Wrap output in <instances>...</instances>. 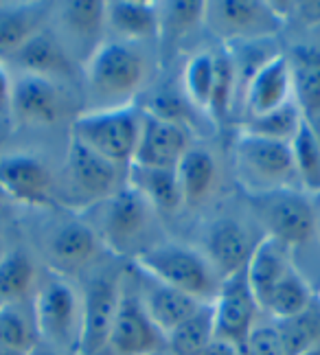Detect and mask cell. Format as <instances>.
Here are the masks:
<instances>
[{
	"instance_id": "cb8c5ba5",
	"label": "cell",
	"mask_w": 320,
	"mask_h": 355,
	"mask_svg": "<svg viewBox=\"0 0 320 355\" xmlns=\"http://www.w3.org/2000/svg\"><path fill=\"white\" fill-rule=\"evenodd\" d=\"M128 184L141 193L151 209L162 213H174L185 204L180 191L176 169H156V167H130Z\"/></svg>"
},
{
	"instance_id": "60d3db41",
	"label": "cell",
	"mask_w": 320,
	"mask_h": 355,
	"mask_svg": "<svg viewBox=\"0 0 320 355\" xmlns=\"http://www.w3.org/2000/svg\"><path fill=\"white\" fill-rule=\"evenodd\" d=\"M202 355H242V349L226 343V340H221V338H215L213 343L202 351Z\"/></svg>"
},
{
	"instance_id": "74e56055",
	"label": "cell",
	"mask_w": 320,
	"mask_h": 355,
	"mask_svg": "<svg viewBox=\"0 0 320 355\" xmlns=\"http://www.w3.org/2000/svg\"><path fill=\"white\" fill-rule=\"evenodd\" d=\"M242 355H285L276 322H257L246 338Z\"/></svg>"
},
{
	"instance_id": "4dcf8cb0",
	"label": "cell",
	"mask_w": 320,
	"mask_h": 355,
	"mask_svg": "<svg viewBox=\"0 0 320 355\" xmlns=\"http://www.w3.org/2000/svg\"><path fill=\"white\" fill-rule=\"evenodd\" d=\"M292 158H294L296 178L303 191L308 193H320V143L312 132L310 123L303 121L296 136L289 143Z\"/></svg>"
},
{
	"instance_id": "d6986e66",
	"label": "cell",
	"mask_w": 320,
	"mask_h": 355,
	"mask_svg": "<svg viewBox=\"0 0 320 355\" xmlns=\"http://www.w3.org/2000/svg\"><path fill=\"white\" fill-rule=\"evenodd\" d=\"M255 245L250 243V235L246 228L235 220H219L206 239V259L211 261L219 279H224L233 272H239L248 266V259L253 254Z\"/></svg>"
},
{
	"instance_id": "7402d4cb",
	"label": "cell",
	"mask_w": 320,
	"mask_h": 355,
	"mask_svg": "<svg viewBox=\"0 0 320 355\" xmlns=\"http://www.w3.org/2000/svg\"><path fill=\"white\" fill-rule=\"evenodd\" d=\"M285 250L287 248L283 243L266 237L255 245L253 254L248 259V266H246L248 283L261 309L266 307L274 288L281 283V279L285 277V272L292 266L287 261Z\"/></svg>"
},
{
	"instance_id": "d6a6232c",
	"label": "cell",
	"mask_w": 320,
	"mask_h": 355,
	"mask_svg": "<svg viewBox=\"0 0 320 355\" xmlns=\"http://www.w3.org/2000/svg\"><path fill=\"white\" fill-rule=\"evenodd\" d=\"M40 343L33 311L31 316L20 309V305H0V349L29 355Z\"/></svg>"
},
{
	"instance_id": "bcb514c9",
	"label": "cell",
	"mask_w": 320,
	"mask_h": 355,
	"mask_svg": "<svg viewBox=\"0 0 320 355\" xmlns=\"http://www.w3.org/2000/svg\"><path fill=\"white\" fill-rule=\"evenodd\" d=\"M0 355H24V353H16V351H7V349H0Z\"/></svg>"
},
{
	"instance_id": "9c48e42d",
	"label": "cell",
	"mask_w": 320,
	"mask_h": 355,
	"mask_svg": "<svg viewBox=\"0 0 320 355\" xmlns=\"http://www.w3.org/2000/svg\"><path fill=\"white\" fill-rule=\"evenodd\" d=\"M119 167L110 160L94 154L71 136L64 162V184L73 202H103L117 193Z\"/></svg>"
},
{
	"instance_id": "4fadbf2b",
	"label": "cell",
	"mask_w": 320,
	"mask_h": 355,
	"mask_svg": "<svg viewBox=\"0 0 320 355\" xmlns=\"http://www.w3.org/2000/svg\"><path fill=\"white\" fill-rule=\"evenodd\" d=\"M0 193L26 207H47L53 200L51 171L31 154L0 156Z\"/></svg>"
},
{
	"instance_id": "484cf974",
	"label": "cell",
	"mask_w": 320,
	"mask_h": 355,
	"mask_svg": "<svg viewBox=\"0 0 320 355\" xmlns=\"http://www.w3.org/2000/svg\"><path fill=\"white\" fill-rule=\"evenodd\" d=\"M37 283V268L29 252L7 250L0 259V305H20Z\"/></svg>"
},
{
	"instance_id": "8d00e7d4",
	"label": "cell",
	"mask_w": 320,
	"mask_h": 355,
	"mask_svg": "<svg viewBox=\"0 0 320 355\" xmlns=\"http://www.w3.org/2000/svg\"><path fill=\"white\" fill-rule=\"evenodd\" d=\"M160 35H183L196 24L204 20V3H193V0H180V3H160Z\"/></svg>"
},
{
	"instance_id": "f546056e",
	"label": "cell",
	"mask_w": 320,
	"mask_h": 355,
	"mask_svg": "<svg viewBox=\"0 0 320 355\" xmlns=\"http://www.w3.org/2000/svg\"><path fill=\"white\" fill-rule=\"evenodd\" d=\"M303 112L296 105L294 99H289L281 107H276L272 112H266L261 116H253L244 123V132L261 136V139L270 141H281V143H292V139L296 136L298 128L303 125Z\"/></svg>"
},
{
	"instance_id": "3957f363",
	"label": "cell",
	"mask_w": 320,
	"mask_h": 355,
	"mask_svg": "<svg viewBox=\"0 0 320 355\" xmlns=\"http://www.w3.org/2000/svg\"><path fill=\"white\" fill-rule=\"evenodd\" d=\"M33 322L40 343L66 355H79L81 294L64 277H49L33 296Z\"/></svg>"
},
{
	"instance_id": "30bf717a",
	"label": "cell",
	"mask_w": 320,
	"mask_h": 355,
	"mask_svg": "<svg viewBox=\"0 0 320 355\" xmlns=\"http://www.w3.org/2000/svg\"><path fill=\"white\" fill-rule=\"evenodd\" d=\"M215 309V338L226 340L235 347H244L248 334L257 324L259 303L250 290L246 268L224 277L213 300Z\"/></svg>"
},
{
	"instance_id": "603a6c76",
	"label": "cell",
	"mask_w": 320,
	"mask_h": 355,
	"mask_svg": "<svg viewBox=\"0 0 320 355\" xmlns=\"http://www.w3.org/2000/svg\"><path fill=\"white\" fill-rule=\"evenodd\" d=\"M13 62L18 68V73H29V75H40L60 81L64 75H68V58L64 46L55 40L53 35L40 31L35 33L29 42L22 49H18L13 55L7 60Z\"/></svg>"
},
{
	"instance_id": "7bdbcfd3",
	"label": "cell",
	"mask_w": 320,
	"mask_h": 355,
	"mask_svg": "<svg viewBox=\"0 0 320 355\" xmlns=\"http://www.w3.org/2000/svg\"><path fill=\"white\" fill-rule=\"evenodd\" d=\"M308 123H310L312 132L316 134V139H318V143H320V116H318V119H312V121H308Z\"/></svg>"
},
{
	"instance_id": "ba28073f",
	"label": "cell",
	"mask_w": 320,
	"mask_h": 355,
	"mask_svg": "<svg viewBox=\"0 0 320 355\" xmlns=\"http://www.w3.org/2000/svg\"><path fill=\"white\" fill-rule=\"evenodd\" d=\"M165 347V334L147 316L138 290L121 285L119 307L103 355H151Z\"/></svg>"
},
{
	"instance_id": "6da1fadb",
	"label": "cell",
	"mask_w": 320,
	"mask_h": 355,
	"mask_svg": "<svg viewBox=\"0 0 320 355\" xmlns=\"http://www.w3.org/2000/svg\"><path fill=\"white\" fill-rule=\"evenodd\" d=\"M134 268L169 288L193 296L200 303H213L219 290V275L211 261L185 245H154L134 257Z\"/></svg>"
},
{
	"instance_id": "b9f144b4",
	"label": "cell",
	"mask_w": 320,
	"mask_h": 355,
	"mask_svg": "<svg viewBox=\"0 0 320 355\" xmlns=\"http://www.w3.org/2000/svg\"><path fill=\"white\" fill-rule=\"evenodd\" d=\"M29 355H66V353H62V351H58V349H53V347H49V345H44V343H37V345L29 351Z\"/></svg>"
},
{
	"instance_id": "ab89813d",
	"label": "cell",
	"mask_w": 320,
	"mask_h": 355,
	"mask_svg": "<svg viewBox=\"0 0 320 355\" xmlns=\"http://www.w3.org/2000/svg\"><path fill=\"white\" fill-rule=\"evenodd\" d=\"M11 84H13V77L9 75L5 62H0V110H9Z\"/></svg>"
},
{
	"instance_id": "8fae6325",
	"label": "cell",
	"mask_w": 320,
	"mask_h": 355,
	"mask_svg": "<svg viewBox=\"0 0 320 355\" xmlns=\"http://www.w3.org/2000/svg\"><path fill=\"white\" fill-rule=\"evenodd\" d=\"M121 277H94L81 294L79 355H103L121 298Z\"/></svg>"
},
{
	"instance_id": "7dc6e473",
	"label": "cell",
	"mask_w": 320,
	"mask_h": 355,
	"mask_svg": "<svg viewBox=\"0 0 320 355\" xmlns=\"http://www.w3.org/2000/svg\"><path fill=\"white\" fill-rule=\"evenodd\" d=\"M3 254H5V252H3V250H0V259H3Z\"/></svg>"
},
{
	"instance_id": "d590c367",
	"label": "cell",
	"mask_w": 320,
	"mask_h": 355,
	"mask_svg": "<svg viewBox=\"0 0 320 355\" xmlns=\"http://www.w3.org/2000/svg\"><path fill=\"white\" fill-rule=\"evenodd\" d=\"M235 86H237V71H235L233 55H228V53H217L211 99H208V107H206V114L213 121L221 123L228 119V112L233 107V97H235Z\"/></svg>"
},
{
	"instance_id": "83f0119b",
	"label": "cell",
	"mask_w": 320,
	"mask_h": 355,
	"mask_svg": "<svg viewBox=\"0 0 320 355\" xmlns=\"http://www.w3.org/2000/svg\"><path fill=\"white\" fill-rule=\"evenodd\" d=\"M215 340V309L213 303H204L178 324L171 334H167L165 343L174 355H202V351Z\"/></svg>"
},
{
	"instance_id": "f6af8a7d",
	"label": "cell",
	"mask_w": 320,
	"mask_h": 355,
	"mask_svg": "<svg viewBox=\"0 0 320 355\" xmlns=\"http://www.w3.org/2000/svg\"><path fill=\"white\" fill-rule=\"evenodd\" d=\"M151 355H174V353H171L169 349L165 347V349H160V351H156V353H151Z\"/></svg>"
},
{
	"instance_id": "836d02e7",
	"label": "cell",
	"mask_w": 320,
	"mask_h": 355,
	"mask_svg": "<svg viewBox=\"0 0 320 355\" xmlns=\"http://www.w3.org/2000/svg\"><path fill=\"white\" fill-rule=\"evenodd\" d=\"M285 355H303L320 345V309L312 303L310 309L287 320H276Z\"/></svg>"
},
{
	"instance_id": "52a82bcc",
	"label": "cell",
	"mask_w": 320,
	"mask_h": 355,
	"mask_svg": "<svg viewBox=\"0 0 320 355\" xmlns=\"http://www.w3.org/2000/svg\"><path fill=\"white\" fill-rule=\"evenodd\" d=\"M268 237L289 245L308 243L316 233V211L310 198L296 189H281L253 198Z\"/></svg>"
},
{
	"instance_id": "d4e9b609",
	"label": "cell",
	"mask_w": 320,
	"mask_h": 355,
	"mask_svg": "<svg viewBox=\"0 0 320 355\" xmlns=\"http://www.w3.org/2000/svg\"><path fill=\"white\" fill-rule=\"evenodd\" d=\"M42 18H44L42 5H0V62H7L35 33H40Z\"/></svg>"
},
{
	"instance_id": "4316f807",
	"label": "cell",
	"mask_w": 320,
	"mask_h": 355,
	"mask_svg": "<svg viewBox=\"0 0 320 355\" xmlns=\"http://www.w3.org/2000/svg\"><path fill=\"white\" fill-rule=\"evenodd\" d=\"M176 173L185 204H196L211 193L217 178V162L206 149L189 147L187 154L180 158Z\"/></svg>"
},
{
	"instance_id": "ffe728a7",
	"label": "cell",
	"mask_w": 320,
	"mask_h": 355,
	"mask_svg": "<svg viewBox=\"0 0 320 355\" xmlns=\"http://www.w3.org/2000/svg\"><path fill=\"white\" fill-rule=\"evenodd\" d=\"M106 29L123 42L160 37L158 5L143 0H110L106 3Z\"/></svg>"
},
{
	"instance_id": "9a60e30c",
	"label": "cell",
	"mask_w": 320,
	"mask_h": 355,
	"mask_svg": "<svg viewBox=\"0 0 320 355\" xmlns=\"http://www.w3.org/2000/svg\"><path fill=\"white\" fill-rule=\"evenodd\" d=\"M103 204V239L115 250H125L145 233L149 224L151 207L136 189L125 184Z\"/></svg>"
},
{
	"instance_id": "e0dca14e",
	"label": "cell",
	"mask_w": 320,
	"mask_h": 355,
	"mask_svg": "<svg viewBox=\"0 0 320 355\" xmlns=\"http://www.w3.org/2000/svg\"><path fill=\"white\" fill-rule=\"evenodd\" d=\"M292 99V77L287 55L274 53L246 81V110L248 119L272 112Z\"/></svg>"
},
{
	"instance_id": "5bb4252c",
	"label": "cell",
	"mask_w": 320,
	"mask_h": 355,
	"mask_svg": "<svg viewBox=\"0 0 320 355\" xmlns=\"http://www.w3.org/2000/svg\"><path fill=\"white\" fill-rule=\"evenodd\" d=\"M189 147H191L189 132L185 125H178L174 121L160 119V116L145 110L141 139H138L132 165L134 167L176 169L180 158L187 154Z\"/></svg>"
},
{
	"instance_id": "1f68e13d",
	"label": "cell",
	"mask_w": 320,
	"mask_h": 355,
	"mask_svg": "<svg viewBox=\"0 0 320 355\" xmlns=\"http://www.w3.org/2000/svg\"><path fill=\"white\" fill-rule=\"evenodd\" d=\"M62 26L71 40L90 42L106 29V3L101 0H75L62 11Z\"/></svg>"
},
{
	"instance_id": "ee69618b",
	"label": "cell",
	"mask_w": 320,
	"mask_h": 355,
	"mask_svg": "<svg viewBox=\"0 0 320 355\" xmlns=\"http://www.w3.org/2000/svg\"><path fill=\"white\" fill-rule=\"evenodd\" d=\"M303 355H320V345H318V347H314V349H310L308 353H303Z\"/></svg>"
},
{
	"instance_id": "ac0fdd59",
	"label": "cell",
	"mask_w": 320,
	"mask_h": 355,
	"mask_svg": "<svg viewBox=\"0 0 320 355\" xmlns=\"http://www.w3.org/2000/svg\"><path fill=\"white\" fill-rule=\"evenodd\" d=\"M99 237L90 224L79 220H68L53 230L47 241V252L53 268L60 272H71L88 266L96 254Z\"/></svg>"
},
{
	"instance_id": "f35d334b",
	"label": "cell",
	"mask_w": 320,
	"mask_h": 355,
	"mask_svg": "<svg viewBox=\"0 0 320 355\" xmlns=\"http://www.w3.org/2000/svg\"><path fill=\"white\" fill-rule=\"evenodd\" d=\"M294 13L305 20L308 24H320V0H303V3H294Z\"/></svg>"
},
{
	"instance_id": "2e32d148",
	"label": "cell",
	"mask_w": 320,
	"mask_h": 355,
	"mask_svg": "<svg viewBox=\"0 0 320 355\" xmlns=\"http://www.w3.org/2000/svg\"><path fill=\"white\" fill-rule=\"evenodd\" d=\"M138 272V270H136ZM138 296H141V303L147 311V316L151 318L158 329L165 334H171L178 324H183L189 316H193L200 305V300H196L193 296L180 292L176 288H169V285H165L156 279H151L143 272H138Z\"/></svg>"
},
{
	"instance_id": "7c38bea8",
	"label": "cell",
	"mask_w": 320,
	"mask_h": 355,
	"mask_svg": "<svg viewBox=\"0 0 320 355\" xmlns=\"http://www.w3.org/2000/svg\"><path fill=\"white\" fill-rule=\"evenodd\" d=\"M64 94L55 79L18 73L11 84L9 112L22 125H53L64 114Z\"/></svg>"
},
{
	"instance_id": "7a4b0ae2",
	"label": "cell",
	"mask_w": 320,
	"mask_h": 355,
	"mask_svg": "<svg viewBox=\"0 0 320 355\" xmlns=\"http://www.w3.org/2000/svg\"><path fill=\"white\" fill-rule=\"evenodd\" d=\"M143 114L132 103L119 107H96L73 121V139L92 149L112 165H132L143 130Z\"/></svg>"
},
{
	"instance_id": "44dd1931",
	"label": "cell",
	"mask_w": 320,
	"mask_h": 355,
	"mask_svg": "<svg viewBox=\"0 0 320 355\" xmlns=\"http://www.w3.org/2000/svg\"><path fill=\"white\" fill-rule=\"evenodd\" d=\"M292 77V99L305 121L320 116V49L298 44L287 55Z\"/></svg>"
},
{
	"instance_id": "e575fe53",
	"label": "cell",
	"mask_w": 320,
	"mask_h": 355,
	"mask_svg": "<svg viewBox=\"0 0 320 355\" xmlns=\"http://www.w3.org/2000/svg\"><path fill=\"white\" fill-rule=\"evenodd\" d=\"M213 77H215V55L208 51L196 53L185 66L183 84L185 94L193 107H200L206 112L208 99H211V88H213Z\"/></svg>"
},
{
	"instance_id": "8992f818",
	"label": "cell",
	"mask_w": 320,
	"mask_h": 355,
	"mask_svg": "<svg viewBox=\"0 0 320 355\" xmlns=\"http://www.w3.org/2000/svg\"><path fill=\"white\" fill-rule=\"evenodd\" d=\"M202 24L226 42H257L279 31L283 20L272 11L270 3L213 0V3H204Z\"/></svg>"
},
{
	"instance_id": "5b68a950",
	"label": "cell",
	"mask_w": 320,
	"mask_h": 355,
	"mask_svg": "<svg viewBox=\"0 0 320 355\" xmlns=\"http://www.w3.org/2000/svg\"><path fill=\"white\" fill-rule=\"evenodd\" d=\"M235 167L242 184L250 189L253 198L281 189H294L292 184L298 182L289 143L261 139L246 132L235 141Z\"/></svg>"
},
{
	"instance_id": "277c9868",
	"label": "cell",
	"mask_w": 320,
	"mask_h": 355,
	"mask_svg": "<svg viewBox=\"0 0 320 355\" xmlns=\"http://www.w3.org/2000/svg\"><path fill=\"white\" fill-rule=\"evenodd\" d=\"M147 73L145 58L128 42H103L86 64L88 92L94 99L110 101L108 107L128 105V101L141 90Z\"/></svg>"
},
{
	"instance_id": "f1b7e54d",
	"label": "cell",
	"mask_w": 320,
	"mask_h": 355,
	"mask_svg": "<svg viewBox=\"0 0 320 355\" xmlns=\"http://www.w3.org/2000/svg\"><path fill=\"white\" fill-rule=\"evenodd\" d=\"M312 303H314V294L310 290L308 281L289 266L285 277L274 288L272 296L268 298V303L263 309H266L270 316H274V320H287V318L298 316L305 309H310Z\"/></svg>"
}]
</instances>
